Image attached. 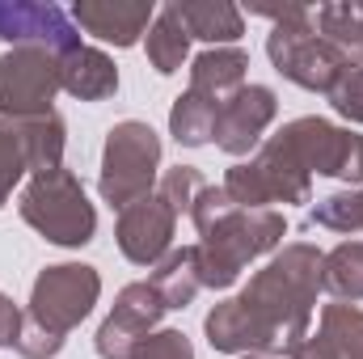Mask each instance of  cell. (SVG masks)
<instances>
[{
  "mask_svg": "<svg viewBox=\"0 0 363 359\" xmlns=\"http://www.w3.org/2000/svg\"><path fill=\"white\" fill-rule=\"evenodd\" d=\"M321 258L325 254L317 245H304V241L283 245V254H274L241 292V300L279 334L283 351H291L300 338H308L313 304L321 292Z\"/></svg>",
  "mask_w": 363,
  "mask_h": 359,
  "instance_id": "obj_1",
  "label": "cell"
},
{
  "mask_svg": "<svg viewBox=\"0 0 363 359\" xmlns=\"http://www.w3.org/2000/svg\"><path fill=\"white\" fill-rule=\"evenodd\" d=\"M203 241L190 245L194 250V275H199V287H233L237 275L250 267L254 258L271 254L283 245L287 237V220L283 211L262 207V211H241L233 207L220 224H211L207 233H199Z\"/></svg>",
  "mask_w": 363,
  "mask_h": 359,
  "instance_id": "obj_2",
  "label": "cell"
},
{
  "mask_svg": "<svg viewBox=\"0 0 363 359\" xmlns=\"http://www.w3.org/2000/svg\"><path fill=\"white\" fill-rule=\"evenodd\" d=\"M250 13L274 21L271 38H267V55H271L274 72H283L291 85L313 93H330L334 81L351 68L334 47H325L317 38L308 4H250Z\"/></svg>",
  "mask_w": 363,
  "mask_h": 359,
  "instance_id": "obj_3",
  "label": "cell"
},
{
  "mask_svg": "<svg viewBox=\"0 0 363 359\" xmlns=\"http://www.w3.org/2000/svg\"><path fill=\"white\" fill-rule=\"evenodd\" d=\"M21 220L43 233L51 245H89L93 233H97V211H93L89 194L81 178L72 170H51V174H34L21 190V203H17Z\"/></svg>",
  "mask_w": 363,
  "mask_h": 359,
  "instance_id": "obj_4",
  "label": "cell"
},
{
  "mask_svg": "<svg viewBox=\"0 0 363 359\" xmlns=\"http://www.w3.org/2000/svg\"><path fill=\"white\" fill-rule=\"evenodd\" d=\"M157 170H161V136L140 118L114 123L106 136V148H101V178H97L101 199L110 207L127 211L131 203L152 194Z\"/></svg>",
  "mask_w": 363,
  "mask_h": 359,
  "instance_id": "obj_5",
  "label": "cell"
},
{
  "mask_svg": "<svg viewBox=\"0 0 363 359\" xmlns=\"http://www.w3.org/2000/svg\"><path fill=\"white\" fill-rule=\"evenodd\" d=\"M291 161L313 178V174H325V178H342L363 186V136L351 127H334L330 118H317V114H304L296 123H287L279 136H274Z\"/></svg>",
  "mask_w": 363,
  "mask_h": 359,
  "instance_id": "obj_6",
  "label": "cell"
},
{
  "mask_svg": "<svg viewBox=\"0 0 363 359\" xmlns=\"http://www.w3.org/2000/svg\"><path fill=\"white\" fill-rule=\"evenodd\" d=\"M97 296H101V275L97 270L85 267V263H60V267H47L34 279L26 317L34 326H43L47 334L68 338L93 313Z\"/></svg>",
  "mask_w": 363,
  "mask_h": 359,
  "instance_id": "obj_7",
  "label": "cell"
},
{
  "mask_svg": "<svg viewBox=\"0 0 363 359\" xmlns=\"http://www.w3.org/2000/svg\"><path fill=\"white\" fill-rule=\"evenodd\" d=\"M224 190L241 211H262L271 203H308L313 178L291 161V153L279 140H267L254 161L228 170Z\"/></svg>",
  "mask_w": 363,
  "mask_h": 359,
  "instance_id": "obj_8",
  "label": "cell"
},
{
  "mask_svg": "<svg viewBox=\"0 0 363 359\" xmlns=\"http://www.w3.org/2000/svg\"><path fill=\"white\" fill-rule=\"evenodd\" d=\"M60 85V55L43 47H13L0 55V114L21 123L51 114Z\"/></svg>",
  "mask_w": 363,
  "mask_h": 359,
  "instance_id": "obj_9",
  "label": "cell"
},
{
  "mask_svg": "<svg viewBox=\"0 0 363 359\" xmlns=\"http://www.w3.org/2000/svg\"><path fill=\"white\" fill-rule=\"evenodd\" d=\"M165 317V300L157 296V287L144 283H127L110 309V317L101 321L93 347L101 359H131V351L140 347V338H148L157 330V321Z\"/></svg>",
  "mask_w": 363,
  "mask_h": 359,
  "instance_id": "obj_10",
  "label": "cell"
},
{
  "mask_svg": "<svg viewBox=\"0 0 363 359\" xmlns=\"http://www.w3.org/2000/svg\"><path fill=\"white\" fill-rule=\"evenodd\" d=\"M174 224H178V211L157 190L131 203L127 211H118V228H114L123 258L135 267H157L174 250Z\"/></svg>",
  "mask_w": 363,
  "mask_h": 359,
  "instance_id": "obj_11",
  "label": "cell"
},
{
  "mask_svg": "<svg viewBox=\"0 0 363 359\" xmlns=\"http://www.w3.org/2000/svg\"><path fill=\"white\" fill-rule=\"evenodd\" d=\"M0 38L13 47H43L51 55H68L81 47L77 21L55 9V4H34V0H13L0 4Z\"/></svg>",
  "mask_w": 363,
  "mask_h": 359,
  "instance_id": "obj_12",
  "label": "cell"
},
{
  "mask_svg": "<svg viewBox=\"0 0 363 359\" xmlns=\"http://www.w3.org/2000/svg\"><path fill=\"white\" fill-rule=\"evenodd\" d=\"M274 89L267 85H241L224 106H220V118H216V148H224L228 157H245L262 144L267 127L274 123Z\"/></svg>",
  "mask_w": 363,
  "mask_h": 359,
  "instance_id": "obj_13",
  "label": "cell"
},
{
  "mask_svg": "<svg viewBox=\"0 0 363 359\" xmlns=\"http://www.w3.org/2000/svg\"><path fill=\"white\" fill-rule=\"evenodd\" d=\"M203 330H207V343H211L216 351H224V355H271V351H283L279 334H274L241 296L220 300V304L207 313Z\"/></svg>",
  "mask_w": 363,
  "mask_h": 359,
  "instance_id": "obj_14",
  "label": "cell"
},
{
  "mask_svg": "<svg viewBox=\"0 0 363 359\" xmlns=\"http://www.w3.org/2000/svg\"><path fill=\"white\" fill-rule=\"evenodd\" d=\"M157 9L152 0H77L72 4V21L114 47H135L140 34H148Z\"/></svg>",
  "mask_w": 363,
  "mask_h": 359,
  "instance_id": "obj_15",
  "label": "cell"
},
{
  "mask_svg": "<svg viewBox=\"0 0 363 359\" xmlns=\"http://www.w3.org/2000/svg\"><path fill=\"white\" fill-rule=\"evenodd\" d=\"M287 359H363V309L355 304H325L321 309V330L300 338Z\"/></svg>",
  "mask_w": 363,
  "mask_h": 359,
  "instance_id": "obj_16",
  "label": "cell"
},
{
  "mask_svg": "<svg viewBox=\"0 0 363 359\" xmlns=\"http://www.w3.org/2000/svg\"><path fill=\"white\" fill-rule=\"evenodd\" d=\"M60 85L81 101H101V97H110L118 89V68L106 51L77 47V51L60 55Z\"/></svg>",
  "mask_w": 363,
  "mask_h": 359,
  "instance_id": "obj_17",
  "label": "cell"
},
{
  "mask_svg": "<svg viewBox=\"0 0 363 359\" xmlns=\"http://www.w3.org/2000/svg\"><path fill=\"white\" fill-rule=\"evenodd\" d=\"M245 72H250V55L241 47H211L190 64V89L224 106L245 85Z\"/></svg>",
  "mask_w": 363,
  "mask_h": 359,
  "instance_id": "obj_18",
  "label": "cell"
},
{
  "mask_svg": "<svg viewBox=\"0 0 363 359\" xmlns=\"http://www.w3.org/2000/svg\"><path fill=\"white\" fill-rule=\"evenodd\" d=\"M174 9L190 38H203L211 47H233L245 34V17L228 0H174Z\"/></svg>",
  "mask_w": 363,
  "mask_h": 359,
  "instance_id": "obj_19",
  "label": "cell"
},
{
  "mask_svg": "<svg viewBox=\"0 0 363 359\" xmlns=\"http://www.w3.org/2000/svg\"><path fill=\"white\" fill-rule=\"evenodd\" d=\"M313 30L351 68H363V0H338L313 9Z\"/></svg>",
  "mask_w": 363,
  "mask_h": 359,
  "instance_id": "obj_20",
  "label": "cell"
},
{
  "mask_svg": "<svg viewBox=\"0 0 363 359\" xmlns=\"http://www.w3.org/2000/svg\"><path fill=\"white\" fill-rule=\"evenodd\" d=\"M144 47H148V64H152L161 77H174L182 64H186V55H190V30L182 26V17H178L174 4H165V9L152 17V26H148V34H144Z\"/></svg>",
  "mask_w": 363,
  "mask_h": 359,
  "instance_id": "obj_21",
  "label": "cell"
},
{
  "mask_svg": "<svg viewBox=\"0 0 363 359\" xmlns=\"http://www.w3.org/2000/svg\"><path fill=\"white\" fill-rule=\"evenodd\" d=\"M21 144H26V165L30 174H51L64 165V118L51 110V114H38V118H21Z\"/></svg>",
  "mask_w": 363,
  "mask_h": 359,
  "instance_id": "obj_22",
  "label": "cell"
},
{
  "mask_svg": "<svg viewBox=\"0 0 363 359\" xmlns=\"http://www.w3.org/2000/svg\"><path fill=\"white\" fill-rule=\"evenodd\" d=\"M216 118H220V101L186 89L178 101H174V110H169V131H174L178 144L199 148V144L216 140Z\"/></svg>",
  "mask_w": 363,
  "mask_h": 359,
  "instance_id": "obj_23",
  "label": "cell"
},
{
  "mask_svg": "<svg viewBox=\"0 0 363 359\" xmlns=\"http://www.w3.org/2000/svg\"><path fill=\"white\" fill-rule=\"evenodd\" d=\"M152 287H157V296L165 300V309H186L194 296H199V275H194V250L190 245H182V250H169L157 270H152V279H148Z\"/></svg>",
  "mask_w": 363,
  "mask_h": 359,
  "instance_id": "obj_24",
  "label": "cell"
},
{
  "mask_svg": "<svg viewBox=\"0 0 363 359\" xmlns=\"http://www.w3.org/2000/svg\"><path fill=\"white\" fill-rule=\"evenodd\" d=\"M321 287L342 304L363 300V241H342L321 258Z\"/></svg>",
  "mask_w": 363,
  "mask_h": 359,
  "instance_id": "obj_25",
  "label": "cell"
},
{
  "mask_svg": "<svg viewBox=\"0 0 363 359\" xmlns=\"http://www.w3.org/2000/svg\"><path fill=\"white\" fill-rule=\"evenodd\" d=\"M308 220L317 228H330V233H351V237L363 233V186L359 190H338V194L321 199L308 211Z\"/></svg>",
  "mask_w": 363,
  "mask_h": 359,
  "instance_id": "obj_26",
  "label": "cell"
},
{
  "mask_svg": "<svg viewBox=\"0 0 363 359\" xmlns=\"http://www.w3.org/2000/svg\"><path fill=\"white\" fill-rule=\"evenodd\" d=\"M30 165H26V144H21V127L13 123V118H4L0 114V207L9 203V194H13V186L21 182Z\"/></svg>",
  "mask_w": 363,
  "mask_h": 359,
  "instance_id": "obj_27",
  "label": "cell"
},
{
  "mask_svg": "<svg viewBox=\"0 0 363 359\" xmlns=\"http://www.w3.org/2000/svg\"><path fill=\"white\" fill-rule=\"evenodd\" d=\"M203 186H207V182H203V174H199L194 165H174V170H165V178L157 182V194L182 216V211L194 207V199H199Z\"/></svg>",
  "mask_w": 363,
  "mask_h": 359,
  "instance_id": "obj_28",
  "label": "cell"
},
{
  "mask_svg": "<svg viewBox=\"0 0 363 359\" xmlns=\"http://www.w3.org/2000/svg\"><path fill=\"white\" fill-rule=\"evenodd\" d=\"M131 359H194V347L182 330H152L148 338H140Z\"/></svg>",
  "mask_w": 363,
  "mask_h": 359,
  "instance_id": "obj_29",
  "label": "cell"
},
{
  "mask_svg": "<svg viewBox=\"0 0 363 359\" xmlns=\"http://www.w3.org/2000/svg\"><path fill=\"white\" fill-rule=\"evenodd\" d=\"M325 97H330V106H334L342 118L363 123V68H347V72L334 81V89L325 93Z\"/></svg>",
  "mask_w": 363,
  "mask_h": 359,
  "instance_id": "obj_30",
  "label": "cell"
},
{
  "mask_svg": "<svg viewBox=\"0 0 363 359\" xmlns=\"http://www.w3.org/2000/svg\"><path fill=\"white\" fill-rule=\"evenodd\" d=\"M21 359H55L64 351V338L47 334L43 326H34L30 317H21V334H17V347H13Z\"/></svg>",
  "mask_w": 363,
  "mask_h": 359,
  "instance_id": "obj_31",
  "label": "cell"
},
{
  "mask_svg": "<svg viewBox=\"0 0 363 359\" xmlns=\"http://www.w3.org/2000/svg\"><path fill=\"white\" fill-rule=\"evenodd\" d=\"M21 309L0 292V347H17V334H21Z\"/></svg>",
  "mask_w": 363,
  "mask_h": 359,
  "instance_id": "obj_32",
  "label": "cell"
},
{
  "mask_svg": "<svg viewBox=\"0 0 363 359\" xmlns=\"http://www.w3.org/2000/svg\"><path fill=\"white\" fill-rule=\"evenodd\" d=\"M237 359H271V355H237Z\"/></svg>",
  "mask_w": 363,
  "mask_h": 359,
  "instance_id": "obj_33",
  "label": "cell"
}]
</instances>
